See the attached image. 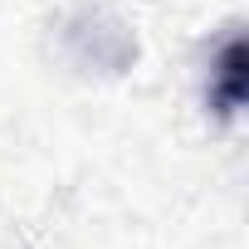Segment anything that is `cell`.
Segmentation results:
<instances>
[{"label":"cell","mask_w":249,"mask_h":249,"mask_svg":"<svg viewBox=\"0 0 249 249\" xmlns=\"http://www.w3.org/2000/svg\"><path fill=\"white\" fill-rule=\"evenodd\" d=\"M215 98H220L225 112H234L244 103V44L239 39H230L225 54H220V88H215Z\"/></svg>","instance_id":"1"}]
</instances>
